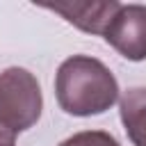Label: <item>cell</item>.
Returning a JSON list of instances; mask_svg holds the SVG:
<instances>
[{
    "label": "cell",
    "instance_id": "5b68a950",
    "mask_svg": "<svg viewBox=\"0 0 146 146\" xmlns=\"http://www.w3.org/2000/svg\"><path fill=\"white\" fill-rule=\"evenodd\" d=\"M119 116L132 146H146V87H130L121 94Z\"/></svg>",
    "mask_w": 146,
    "mask_h": 146
},
{
    "label": "cell",
    "instance_id": "52a82bcc",
    "mask_svg": "<svg viewBox=\"0 0 146 146\" xmlns=\"http://www.w3.org/2000/svg\"><path fill=\"white\" fill-rule=\"evenodd\" d=\"M0 144H16V135H11L9 130L0 125Z\"/></svg>",
    "mask_w": 146,
    "mask_h": 146
},
{
    "label": "cell",
    "instance_id": "8992f818",
    "mask_svg": "<svg viewBox=\"0 0 146 146\" xmlns=\"http://www.w3.org/2000/svg\"><path fill=\"white\" fill-rule=\"evenodd\" d=\"M57 146H121L119 139L105 130H80Z\"/></svg>",
    "mask_w": 146,
    "mask_h": 146
},
{
    "label": "cell",
    "instance_id": "277c9868",
    "mask_svg": "<svg viewBox=\"0 0 146 146\" xmlns=\"http://www.w3.org/2000/svg\"><path fill=\"white\" fill-rule=\"evenodd\" d=\"M41 7L59 14L66 23L75 25L87 34H105L110 21L119 11L121 2L116 0H62V2H41Z\"/></svg>",
    "mask_w": 146,
    "mask_h": 146
},
{
    "label": "cell",
    "instance_id": "6da1fadb",
    "mask_svg": "<svg viewBox=\"0 0 146 146\" xmlns=\"http://www.w3.org/2000/svg\"><path fill=\"white\" fill-rule=\"evenodd\" d=\"M114 73L91 55L66 57L55 73L57 105L71 116H96L119 100Z\"/></svg>",
    "mask_w": 146,
    "mask_h": 146
},
{
    "label": "cell",
    "instance_id": "7a4b0ae2",
    "mask_svg": "<svg viewBox=\"0 0 146 146\" xmlns=\"http://www.w3.org/2000/svg\"><path fill=\"white\" fill-rule=\"evenodd\" d=\"M43 110L41 84L23 66H9L0 73V125L11 135L30 130Z\"/></svg>",
    "mask_w": 146,
    "mask_h": 146
},
{
    "label": "cell",
    "instance_id": "ba28073f",
    "mask_svg": "<svg viewBox=\"0 0 146 146\" xmlns=\"http://www.w3.org/2000/svg\"><path fill=\"white\" fill-rule=\"evenodd\" d=\"M0 146H16V144H0Z\"/></svg>",
    "mask_w": 146,
    "mask_h": 146
},
{
    "label": "cell",
    "instance_id": "3957f363",
    "mask_svg": "<svg viewBox=\"0 0 146 146\" xmlns=\"http://www.w3.org/2000/svg\"><path fill=\"white\" fill-rule=\"evenodd\" d=\"M103 39L125 59H146V5H121Z\"/></svg>",
    "mask_w": 146,
    "mask_h": 146
}]
</instances>
